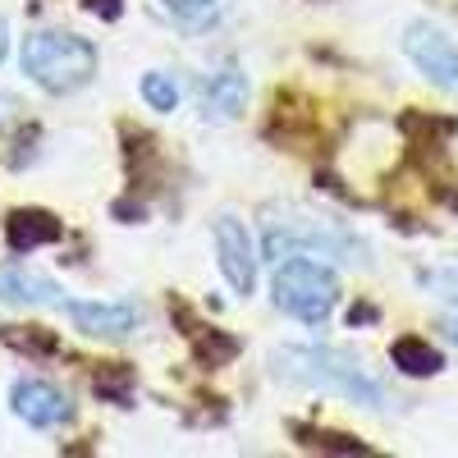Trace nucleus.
I'll return each instance as SVG.
<instances>
[{
    "mask_svg": "<svg viewBox=\"0 0 458 458\" xmlns=\"http://www.w3.org/2000/svg\"><path fill=\"white\" fill-rule=\"evenodd\" d=\"M271 376L276 380H293V386H312V390H326V394H339L349 403H362V408H386V390L380 380L367 376V367L344 353V349H321V344H289V349H276L271 353Z\"/></svg>",
    "mask_w": 458,
    "mask_h": 458,
    "instance_id": "obj_1",
    "label": "nucleus"
},
{
    "mask_svg": "<svg viewBox=\"0 0 458 458\" xmlns=\"http://www.w3.org/2000/svg\"><path fill=\"white\" fill-rule=\"evenodd\" d=\"M19 64L23 73L51 97H69L97 79V47L79 32H60V28H42L28 32L19 47Z\"/></svg>",
    "mask_w": 458,
    "mask_h": 458,
    "instance_id": "obj_2",
    "label": "nucleus"
},
{
    "mask_svg": "<svg viewBox=\"0 0 458 458\" xmlns=\"http://www.w3.org/2000/svg\"><path fill=\"white\" fill-rule=\"evenodd\" d=\"M271 298H276V308L284 317H293L302 326H326L335 302H339V280H335L330 266L312 261L308 252H293L276 266Z\"/></svg>",
    "mask_w": 458,
    "mask_h": 458,
    "instance_id": "obj_3",
    "label": "nucleus"
},
{
    "mask_svg": "<svg viewBox=\"0 0 458 458\" xmlns=\"http://www.w3.org/2000/svg\"><path fill=\"white\" fill-rule=\"evenodd\" d=\"M308 248H317V252H330V257H339V261H362L367 266V248L358 243V239H349L344 229H335V225H321V220H276L271 229H266V257L271 261H284V257H293V252H308Z\"/></svg>",
    "mask_w": 458,
    "mask_h": 458,
    "instance_id": "obj_4",
    "label": "nucleus"
},
{
    "mask_svg": "<svg viewBox=\"0 0 458 458\" xmlns=\"http://www.w3.org/2000/svg\"><path fill=\"white\" fill-rule=\"evenodd\" d=\"M403 55L417 64V73H422L427 83L445 88V92H458V51L454 42L436 28V23H408L403 32Z\"/></svg>",
    "mask_w": 458,
    "mask_h": 458,
    "instance_id": "obj_5",
    "label": "nucleus"
},
{
    "mask_svg": "<svg viewBox=\"0 0 458 458\" xmlns=\"http://www.w3.org/2000/svg\"><path fill=\"white\" fill-rule=\"evenodd\" d=\"M211 234H216V261H220L225 284L239 298H248L257 289V243L248 234V225L239 216H220Z\"/></svg>",
    "mask_w": 458,
    "mask_h": 458,
    "instance_id": "obj_6",
    "label": "nucleus"
},
{
    "mask_svg": "<svg viewBox=\"0 0 458 458\" xmlns=\"http://www.w3.org/2000/svg\"><path fill=\"white\" fill-rule=\"evenodd\" d=\"M10 412L19 417V422L37 427V431H51L60 422H69L73 417V403L64 390H55L51 380L42 376H19L14 386H10Z\"/></svg>",
    "mask_w": 458,
    "mask_h": 458,
    "instance_id": "obj_7",
    "label": "nucleus"
},
{
    "mask_svg": "<svg viewBox=\"0 0 458 458\" xmlns=\"http://www.w3.org/2000/svg\"><path fill=\"white\" fill-rule=\"evenodd\" d=\"M64 312L73 321V330H83L92 339H124L138 330V308H129V302H83L73 298L64 302Z\"/></svg>",
    "mask_w": 458,
    "mask_h": 458,
    "instance_id": "obj_8",
    "label": "nucleus"
},
{
    "mask_svg": "<svg viewBox=\"0 0 458 458\" xmlns=\"http://www.w3.org/2000/svg\"><path fill=\"white\" fill-rule=\"evenodd\" d=\"M0 302L10 308H64V289L28 266H0Z\"/></svg>",
    "mask_w": 458,
    "mask_h": 458,
    "instance_id": "obj_9",
    "label": "nucleus"
},
{
    "mask_svg": "<svg viewBox=\"0 0 458 458\" xmlns=\"http://www.w3.org/2000/svg\"><path fill=\"white\" fill-rule=\"evenodd\" d=\"M248 92H252L248 88V73L239 64H225V69L211 73L207 88H202V114H207V120H216V124L239 120L243 106H248Z\"/></svg>",
    "mask_w": 458,
    "mask_h": 458,
    "instance_id": "obj_10",
    "label": "nucleus"
},
{
    "mask_svg": "<svg viewBox=\"0 0 458 458\" xmlns=\"http://www.w3.org/2000/svg\"><path fill=\"white\" fill-rule=\"evenodd\" d=\"M5 239H10L14 252H37V248L60 243V239H64V225H60L51 211L28 207V211H10V220H5Z\"/></svg>",
    "mask_w": 458,
    "mask_h": 458,
    "instance_id": "obj_11",
    "label": "nucleus"
},
{
    "mask_svg": "<svg viewBox=\"0 0 458 458\" xmlns=\"http://www.w3.org/2000/svg\"><path fill=\"white\" fill-rule=\"evenodd\" d=\"M390 358H394V367L408 371V376H436V371L445 367L440 349H431V344H427V339H417V335L394 339V344H390Z\"/></svg>",
    "mask_w": 458,
    "mask_h": 458,
    "instance_id": "obj_12",
    "label": "nucleus"
},
{
    "mask_svg": "<svg viewBox=\"0 0 458 458\" xmlns=\"http://www.w3.org/2000/svg\"><path fill=\"white\" fill-rule=\"evenodd\" d=\"M138 92H142L147 110H157V114L179 110V83H174V73H165V69H151V73H142Z\"/></svg>",
    "mask_w": 458,
    "mask_h": 458,
    "instance_id": "obj_13",
    "label": "nucleus"
},
{
    "mask_svg": "<svg viewBox=\"0 0 458 458\" xmlns=\"http://www.w3.org/2000/svg\"><path fill=\"white\" fill-rule=\"evenodd\" d=\"M10 344V349H19V353H32V358H55L60 353V339H55V330H42V326H5V335H0Z\"/></svg>",
    "mask_w": 458,
    "mask_h": 458,
    "instance_id": "obj_14",
    "label": "nucleus"
},
{
    "mask_svg": "<svg viewBox=\"0 0 458 458\" xmlns=\"http://www.w3.org/2000/svg\"><path fill=\"white\" fill-rule=\"evenodd\" d=\"M198 335V330H193ZM193 353L202 367H225V362H234L239 358V339L234 335H225V330H207L193 339Z\"/></svg>",
    "mask_w": 458,
    "mask_h": 458,
    "instance_id": "obj_15",
    "label": "nucleus"
},
{
    "mask_svg": "<svg viewBox=\"0 0 458 458\" xmlns=\"http://www.w3.org/2000/svg\"><path fill=\"white\" fill-rule=\"evenodd\" d=\"M92 390H97L101 399H110V403H129V394H133V367H124V362L101 367V371L92 376Z\"/></svg>",
    "mask_w": 458,
    "mask_h": 458,
    "instance_id": "obj_16",
    "label": "nucleus"
},
{
    "mask_svg": "<svg viewBox=\"0 0 458 458\" xmlns=\"http://www.w3.org/2000/svg\"><path fill=\"white\" fill-rule=\"evenodd\" d=\"M298 436H308V445H317V449H335V454H362V445H358V440H349V436H335V431H308V427H298Z\"/></svg>",
    "mask_w": 458,
    "mask_h": 458,
    "instance_id": "obj_17",
    "label": "nucleus"
},
{
    "mask_svg": "<svg viewBox=\"0 0 458 458\" xmlns=\"http://www.w3.org/2000/svg\"><path fill=\"white\" fill-rule=\"evenodd\" d=\"M161 5H165L174 19H202V14L216 5V0H161Z\"/></svg>",
    "mask_w": 458,
    "mask_h": 458,
    "instance_id": "obj_18",
    "label": "nucleus"
},
{
    "mask_svg": "<svg viewBox=\"0 0 458 458\" xmlns=\"http://www.w3.org/2000/svg\"><path fill=\"white\" fill-rule=\"evenodd\" d=\"M83 10L97 14V19H106V23H114V19L124 14V0H83Z\"/></svg>",
    "mask_w": 458,
    "mask_h": 458,
    "instance_id": "obj_19",
    "label": "nucleus"
},
{
    "mask_svg": "<svg viewBox=\"0 0 458 458\" xmlns=\"http://www.w3.org/2000/svg\"><path fill=\"white\" fill-rule=\"evenodd\" d=\"M445 330H449V339L458 344V308H449V312H445Z\"/></svg>",
    "mask_w": 458,
    "mask_h": 458,
    "instance_id": "obj_20",
    "label": "nucleus"
},
{
    "mask_svg": "<svg viewBox=\"0 0 458 458\" xmlns=\"http://www.w3.org/2000/svg\"><path fill=\"white\" fill-rule=\"evenodd\" d=\"M5 51H10V28H5V19H0V60H5Z\"/></svg>",
    "mask_w": 458,
    "mask_h": 458,
    "instance_id": "obj_21",
    "label": "nucleus"
}]
</instances>
